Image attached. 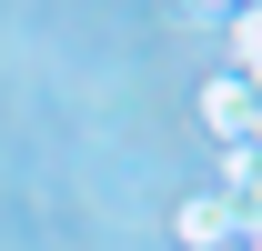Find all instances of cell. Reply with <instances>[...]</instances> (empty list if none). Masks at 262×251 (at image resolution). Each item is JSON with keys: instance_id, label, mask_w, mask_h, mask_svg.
Masks as SVG:
<instances>
[{"instance_id": "6da1fadb", "label": "cell", "mask_w": 262, "mask_h": 251, "mask_svg": "<svg viewBox=\"0 0 262 251\" xmlns=\"http://www.w3.org/2000/svg\"><path fill=\"white\" fill-rule=\"evenodd\" d=\"M171 241L182 251H222V241H242V211H232L222 191H192V201L171 211Z\"/></svg>"}, {"instance_id": "7a4b0ae2", "label": "cell", "mask_w": 262, "mask_h": 251, "mask_svg": "<svg viewBox=\"0 0 262 251\" xmlns=\"http://www.w3.org/2000/svg\"><path fill=\"white\" fill-rule=\"evenodd\" d=\"M252 101H262V91H252V81H242V70H212V81H202V121H212V131H222V141H232Z\"/></svg>"}]
</instances>
